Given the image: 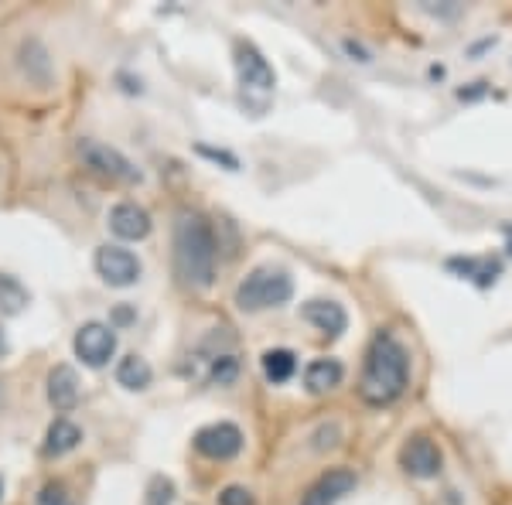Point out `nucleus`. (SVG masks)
<instances>
[{
    "mask_svg": "<svg viewBox=\"0 0 512 505\" xmlns=\"http://www.w3.org/2000/svg\"><path fill=\"white\" fill-rule=\"evenodd\" d=\"M410 386V352L393 331H376L362 359L359 396L369 407H390Z\"/></svg>",
    "mask_w": 512,
    "mask_h": 505,
    "instance_id": "obj_1",
    "label": "nucleus"
},
{
    "mask_svg": "<svg viewBox=\"0 0 512 505\" xmlns=\"http://www.w3.org/2000/svg\"><path fill=\"white\" fill-rule=\"evenodd\" d=\"M219 239L202 212L181 209L175 219V273L185 287L205 291L216 284Z\"/></svg>",
    "mask_w": 512,
    "mask_h": 505,
    "instance_id": "obj_2",
    "label": "nucleus"
},
{
    "mask_svg": "<svg viewBox=\"0 0 512 505\" xmlns=\"http://www.w3.org/2000/svg\"><path fill=\"white\" fill-rule=\"evenodd\" d=\"M294 297V280L287 270L280 267H256L243 277V284L236 287V308L246 314L280 308Z\"/></svg>",
    "mask_w": 512,
    "mask_h": 505,
    "instance_id": "obj_3",
    "label": "nucleus"
},
{
    "mask_svg": "<svg viewBox=\"0 0 512 505\" xmlns=\"http://www.w3.org/2000/svg\"><path fill=\"white\" fill-rule=\"evenodd\" d=\"M233 62H236L239 86H243L246 93H260L263 103H267V96L274 93V86H277V76H274V65L263 59L260 48H256L253 41L239 38L233 45Z\"/></svg>",
    "mask_w": 512,
    "mask_h": 505,
    "instance_id": "obj_4",
    "label": "nucleus"
},
{
    "mask_svg": "<svg viewBox=\"0 0 512 505\" xmlns=\"http://www.w3.org/2000/svg\"><path fill=\"white\" fill-rule=\"evenodd\" d=\"M79 157L86 161L89 171H96L106 181H120V185H137L140 171L130 164V157H123L117 147L99 144V140H79Z\"/></svg>",
    "mask_w": 512,
    "mask_h": 505,
    "instance_id": "obj_5",
    "label": "nucleus"
},
{
    "mask_svg": "<svg viewBox=\"0 0 512 505\" xmlns=\"http://www.w3.org/2000/svg\"><path fill=\"white\" fill-rule=\"evenodd\" d=\"M195 451L209 461H233L239 451H243V430L229 420H219V424H209L195 434Z\"/></svg>",
    "mask_w": 512,
    "mask_h": 505,
    "instance_id": "obj_6",
    "label": "nucleus"
},
{
    "mask_svg": "<svg viewBox=\"0 0 512 505\" xmlns=\"http://www.w3.org/2000/svg\"><path fill=\"white\" fill-rule=\"evenodd\" d=\"M400 468L407 471L410 478H420V482H427V478L441 475L444 454H441V447H437L427 434H414L407 444L400 447Z\"/></svg>",
    "mask_w": 512,
    "mask_h": 505,
    "instance_id": "obj_7",
    "label": "nucleus"
},
{
    "mask_svg": "<svg viewBox=\"0 0 512 505\" xmlns=\"http://www.w3.org/2000/svg\"><path fill=\"white\" fill-rule=\"evenodd\" d=\"M72 349L86 366H106V362L113 359V352H117V335H113V325H103V321H86L79 331H76V342H72Z\"/></svg>",
    "mask_w": 512,
    "mask_h": 505,
    "instance_id": "obj_8",
    "label": "nucleus"
},
{
    "mask_svg": "<svg viewBox=\"0 0 512 505\" xmlns=\"http://www.w3.org/2000/svg\"><path fill=\"white\" fill-rule=\"evenodd\" d=\"M355 485H359V478H355V471L349 468H328L325 475H318L315 482L304 488L301 502L297 505H338L345 499V495L355 492Z\"/></svg>",
    "mask_w": 512,
    "mask_h": 505,
    "instance_id": "obj_9",
    "label": "nucleus"
},
{
    "mask_svg": "<svg viewBox=\"0 0 512 505\" xmlns=\"http://www.w3.org/2000/svg\"><path fill=\"white\" fill-rule=\"evenodd\" d=\"M96 273L110 287H130L140 280V260H137V253L123 250V246H99Z\"/></svg>",
    "mask_w": 512,
    "mask_h": 505,
    "instance_id": "obj_10",
    "label": "nucleus"
},
{
    "mask_svg": "<svg viewBox=\"0 0 512 505\" xmlns=\"http://www.w3.org/2000/svg\"><path fill=\"white\" fill-rule=\"evenodd\" d=\"M110 229L123 243H137V239L151 236V215H147V209H140L137 202H120L110 209Z\"/></svg>",
    "mask_w": 512,
    "mask_h": 505,
    "instance_id": "obj_11",
    "label": "nucleus"
},
{
    "mask_svg": "<svg viewBox=\"0 0 512 505\" xmlns=\"http://www.w3.org/2000/svg\"><path fill=\"white\" fill-rule=\"evenodd\" d=\"M301 314L308 325H315L321 335H328V338H338L349 328V314H345V308L338 301H308L301 308Z\"/></svg>",
    "mask_w": 512,
    "mask_h": 505,
    "instance_id": "obj_12",
    "label": "nucleus"
},
{
    "mask_svg": "<svg viewBox=\"0 0 512 505\" xmlns=\"http://www.w3.org/2000/svg\"><path fill=\"white\" fill-rule=\"evenodd\" d=\"M48 403L59 413H69L79 403V376L72 366H55L48 372Z\"/></svg>",
    "mask_w": 512,
    "mask_h": 505,
    "instance_id": "obj_13",
    "label": "nucleus"
},
{
    "mask_svg": "<svg viewBox=\"0 0 512 505\" xmlns=\"http://www.w3.org/2000/svg\"><path fill=\"white\" fill-rule=\"evenodd\" d=\"M345 379V366L338 359H315L308 362V369H304V386H308V393H332V389Z\"/></svg>",
    "mask_w": 512,
    "mask_h": 505,
    "instance_id": "obj_14",
    "label": "nucleus"
},
{
    "mask_svg": "<svg viewBox=\"0 0 512 505\" xmlns=\"http://www.w3.org/2000/svg\"><path fill=\"white\" fill-rule=\"evenodd\" d=\"M82 441V430L72 424V420H65L59 417L52 427H48V434H45V458H62V454H69V451H76Z\"/></svg>",
    "mask_w": 512,
    "mask_h": 505,
    "instance_id": "obj_15",
    "label": "nucleus"
},
{
    "mask_svg": "<svg viewBox=\"0 0 512 505\" xmlns=\"http://www.w3.org/2000/svg\"><path fill=\"white\" fill-rule=\"evenodd\" d=\"M260 366H263V376H267L274 386L291 383L294 372H297V355L291 349H270V352H263Z\"/></svg>",
    "mask_w": 512,
    "mask_h": 505,
    "instance_id": "obj_16",
    "label": "nucleus"
},
{
    "mask_svg": "<svg viewBox=\"0 0 512 505\" xmlns=\"http://www.w3.org/2000/svg\"><path fill=\"white\" fill-rule=\"evenodd\" d=\"M154 379V369L147 366V359H140V355H127V359H120L117 366V383L123 389H134V393H140V389H147Z\"/></svg>",
    "mask_w": 512,
    "mask_h": 505,
    "instance_id": "obj_17",
    "label": "nucleus"
},
{
    "mask_svg": "<svg viewBox=\"0 0 512 505\" xmlns=\"http://www.w3.org/2000/svg\"><path fill=\"white\" fill-rule=\"evenodd\" d=\"M451 270H461V277L478 280V284H492L495 273H499V263L492 260H475V256H465V260H451Z\"/></svg>",
    "mask_w": 512,
    "mask_h": 505,
    "instance_id": "obj_18",
    "label": "nucleus"
},
{
    "mask_svg": "<svg viewBox=\"0 0 512 505\" xmlns=\"http://www.w3.org/2000/svg\"><path fill=\"white\" fill-rule=\"evenodd\" d=\"M28 304V291L14 277H0V308L7 314H18Z\"/></svg>",
    "mask_w": 512,
    "mask_h": 505,
    "instance_id": "obj_19",
    "label": "nucleus"
},
{
    "mask_svg": "<svg viewBox=\"0 0 512 505\" xmlns=\"http://www.w3.org/2000/svg\"><path fill=\"white\" fill-rule=\"evenodd\" d=\"M171 499H175V485H171V478L154 475L151 482H147L144 505H171Z\"/></svg>",
    "mask_w": 512,
    "mask_h": 505,
    "instance_id": "obj_20",
    "label": "nucleus"
},
{
    "mask_svg": "<svg viewBox=\"0 0 512 505\" xmlns=\"http://www.w3.org/2000/svg\"><path fill=\"white\" fill-rule=\"evenodd\" d=\"M209 376H212V383L229 386L239 376V359H236V355H216V359H212Z\"/></svg>",
    "mask_w": 512,
    "mask_h": 505,
    "instance_id": "obj_21",
    "label": "nucleus"
},
{
    "mask_svg": "<svg viewBox=\"0 0 512 505\" xmlns=\"http://www.w3.org/2000/svg\"><path fill=\"white\" fill-rule=\"evenodd\" d=\"M35 505H76V502H72L69 499V492H65V485H45V488H41V492H38V502Z\"/></svg>",
    "mask_w": 512,
    "mask_h": 505,
    "instance_id": "obj_22",
    "label": "nucleus"
},
{
    "mask_svg": "<svg viewBox=\"0 0 512 505\" xmlns=\"http://www.w3.org/2000/svg\"><path fill=\"white\" fill-rule=\"evenodd\" d=\"M219 505H253V495L243 485H229L219 492Z\"/></svg>",
    "mask_w": 512,
    "mask_h": 505,
    "instance_id": "obj_23",
    "label": "nucleus"
},
{
    "mask_svg": "<svg viewBox=\"0 0 512 505\" xmlns=\"http://www.w3.org/2000/svg\"><path fill=\"white\" fill-rule=\"evenodd\" d=\"M198 154H202V157H212V161H222L229 171H239V161H236L233 154H226V151H212V147H205V144H202V147H198Z\"/></svg>",
    "mask_w": 512,
    "mask_h": 505,
    "instance_id": "obj_24",
    "label": "nucleus"
},
{
    "mask_svg": "<svg viewBox=\"0 0 512 505\" xmlns=\"http://www.w3.org/2000/svg\"><path fill=\"white\" fill-rule=\"evenodd\" d=\"M345 52H349V55H359V62H369V59H366V52H362V48L355 45V41H345Z\"/></svg>",
    "mask_w": 512,
    "mask_h": 505,
    "instance_id": "obj_25",
    "label": "nucleus"
},
{
    "mask_svg": "<svg viewBox=\"0 0 512 505\" xmlns=\"http://www.w3.org/2000/svg\"><path fill=\"white\" fill-rule=\"evenodd\" d=\"M130 318H134V314H130L127 308H120V311H117V321H130Z\"/></svg>",
    "mask_w": 512,
    "mask_h": 505,
    "instance_id": "obj_26",
    "label": "nucleus"
},
{
    "mask_svg": "<svg viewBox=\"0 0 512 505\" xmlns=\"http://www.w3.org/2000/svg\"><path fill=\"white\" fill-rule=\"evenodd\" d=\"M7 349V342H4V331H0V352H4Z\"/></svg>",
    "mask_w": 512,
    "mask_h": 505,
    "instance_id": "obj_27",
    "label": "nucleus"
},
{
    "mask_svg": "<svg viewBox=\"0 0 512 505\" xmlns=\"http://www.w3.org/2000/svg\"><path fill=\"white\" fill-rule=\"evenodd\" d=\"M0 495H4V482H0Z\"/></svg>",
    "mask_w": 512,
    "mask_h": 505,
    "instance_id": "obj_28",
    "label": "nucleus"
}]
</instances>
